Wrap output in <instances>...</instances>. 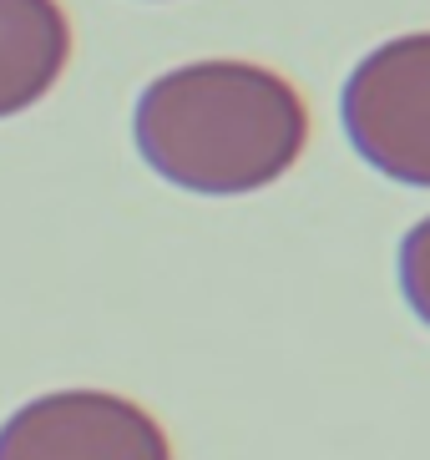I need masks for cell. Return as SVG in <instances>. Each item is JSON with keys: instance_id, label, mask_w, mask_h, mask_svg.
<instances>
[{"instance_id": "277c9868", "label": "cell", "mask_w": 430, "mask_h": 460, "mask_svg": "<svg viewBox=\"0 0 430 460\" xmlns=\"http://www.w3.org/2000/svg\"><path fill=\"white\" fill-rule=\"evenodd\" d=\"M71 61V26L56 0H0V117L36 107Z\"/></svg>"}, {"instance_id": "3957f363", "label": "cell", "mask_w": 430, "mask_h": 460, "mask_svg": "<svg viewBox=\"0 0 430 460\" xmlns=\"http://www.w3.org/2000/svg\"><path fill=\"white\" fill-rule=\"evenodd\" d=\"M0 460H173V446L127 394L56 390L0 425Z\"/></svg>"}, {"instance_id": "7a4b0ae2", "label": "cell", "mask_w": 430, "mask_h": 460, "mask_svg": "<svg viewBox=\"0 0 430 460\" xmlns=\"http://www.w3.org/2000/svg\"><path fill=\"white\" fill-rule=\"evenodd\" d=\"M345 137L380 177L430 188V31L360 56L339 96Z\"/></svg>"}, {"instance_id": "5b68a950", "label": "cell", "mask_w": 430, "mask_h": 460, "mask_svg": "<svg viewBox=\"0 0 430 460\" xmlns=\"http://www.w3.org/2000/svg\"><path fill=\"white\" fill-rule=\"evenodd\" d=\"M400 294L410 314L430 329V213L400 238Z\"/></svg>"}, {"instance_id": "6da1fadb", "label": "cell", "mask_w": 430, "mask_h": 460, "mask_svg": "<svg viewBox=\"0 0 430 460\" xmlns=\"http://www.w3.org/2000/svg\"><path fill=\"white\" fill-rule=\"evenodd\" d=\"M142 163L183 192L243 198L279 182L309 142L304 96L254 61H188L137 96Z\"/></svg>"}]
</instances>
